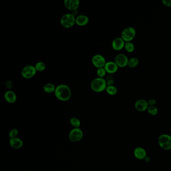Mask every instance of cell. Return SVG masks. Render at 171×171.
Here are the masks:
<instances>
[{"mask_svg": "<svg viewBox=\"0 0 171 171\" xmlns=\"http://www.w3.org/2000/svg\"><path fill=\"white\" fill-rule=\"evenodd\" d=\"M54 94L56 98L59 101L67 102L71 98V91L67 85L61 84L56 86Z\"/></svg>", "mask_w": 171, "mask_h": 171, "instance_id": "obj_1", "label": "cell"}, {"mask_svg": "<svg viewBox=\"0 0 171 171\" xmlns=\"http://www.w3.org/2000/svg\"><path fill=\"white\" fill-rule=\"evenodd\" d=\"M91 87L92 90L97 93H100L106 91L107 87L106 79L101 77H96L92 80Z\"/></svg>", "mask_w": 171, "mask_h": 171, "instance_id": "obj_2", "label": "cell"}, {"mask_svg": "<svg viewBox=\"0 0 171 171\" xmlns=\"http://www.w3.org/2000/svg\"><path fill=\"white\" fill-rule=\"evenodd\" d=\"M76 17L72 13L64 14L60 19V23L65 28H71L75 24Z\"/></svg>", "mask_w": 171, "mask_h": 171, "instance_id": "obj_3", "label": "cell"}, {"mask_svg": "<svg viewBox=\"0 0 171 171\" xmlns=\"http://www.w3.org/2000/svg\"><path fill=\"white\" fill-rule=\"evenodd\" d=\"M136 30L133 27H128L123 30L120 37L124 40L125 42H131L135 38Z\"/></svg>", "mask_w": 171, "mask_h": 171, "instance_id": "obj_4", "label": "cell"}, {"mask_svg": "<svg viewBox=\"0 0 171 171\" xmlns=\"http://www.w3.org/2000/svg\"><path fill=\"white\" fill-rule=\"evenodd\" d=\"M158 143L162 149L171 150V136L168 134H162L159 136Z\"/></svg>", "mask_w": 171, "mask_h": 171, "instance_id": "obj_5", "label": "cell"}, {"mask_svg": "<svg viewBox=\"0 0 171 171\" xmlns=\"http://www.w3.org/2000/svg\"><path fill=\"white\" fill-rule=\"evenodd\" d=\"M37 70L34 66L29 65L25 66L21 70V75L25 79H30L35 75Z\"/></svg>", "mask_w": 171, "mask_h": 171, "instance_id": "obj_6", "label": "cell"}, {"mask_svg": "<svg viewBox=\"0 0 171 171\" xmlns=\"http://www.w3.org/2000/svg\"><path fill=\"white\" fill-rule=\"evenodd\" d=\"M129 59L124 54H118L114 58V62L119 67L124 68L128 66Z\"/></svg>", "mask_w": 171, "mask_h": 171, "instance_id": "obj_7", "label": "cell"}, {"mask_svg": "<svg viewBox=\"0 0 171 171\" xmlns=\"http://www.w3.org/2000/svg\"><path fill=\"white\" fill-rule=\"evenodd\" d=\"M83 132L80 128H74L71 130L69 135V140L73 142L80 141L83 138Z\"/></svg>", "mask_w": 171, "mask_h": 171, "instance_id": "obj_8", "label": "cell"}, {"mask_svg": "<svg viewBox=\"0 0 171 171\" xmlns=\"http://www.w3.org/2000/svg\"><path fill=\"white\" fill-rule=\"evenodd\" d=\"M92 64L97 68L104 67L106 65V59L104 56L101 54H96L92 58Z\"/></svg>", "mask_w": 171, "mask_h": 171, "instance_id": "obj_9", "label": "cell"}, {"mask_svg": "<svg viewBox=\"0 0 171 171\" xmlns=\"http://www.w3.org/2000/svg\"><path fill=\"white\" fill-rule=\"evenodd\" d=\"M135 109L139 112H145L148 109L149 105L148 101L144 99H138L135 104Z\"/></svg>", "mask_w": 171, "mask_h": 171, "instance_id": "obj_10", "label": "cell"}, {"mask_svg": "<svg viewBox=\"0 0 171 171\" xmlns=\"http://www.w3.org/2000/svg\"><path fill=\"white\" fill-rule=\"evenodd\" d=\"M125 42L121 37H117L113 40L112 47L115 51H120L124 48Z\"/></svg>", "mask_w": 171, "mask_h": 171, "instance_id": "obj_11", "label": "cell"}, {"mask_svg": "<svg viewBox=\"0 0 171 171\" xmlns=\"http://www.w3.org/2000/svg\"><path fill=\"white\" fill-rule=\"evenodd\" d=\"M64 5L65 7L70 11H76L80 6L79 0H65Z\"/></svg>", "mask_w": 171, "mask_h": 171, "instance_id": "obj_12", "label": "cell"}, {"mask_svg": "<svg viewBox=\"0 0 171 171\" xmlns=\"http://www.w3.org/2000/svg\"><path fill=\"white\" fill-rule=\"evenodd\" d=\"M104 69L107 71V73L109 74H113L116 73L119 69V67L115 63L114 61H109L107 62L104 66Z\"/></svg>", "mask_w": 171, "mask_h": 171, "instance_id": "obj_13", "label": "cell"}, {"mask_svg": "<svg viewBox=\"0 0 171 171\" xmlns=\"http://www.w3.org/2000/svg\"><path fill=\"white\" fill-rule=\"evenodd\" d=\"M134 155L138 160H144L146 157V152L142 147H137L134 151Z\"/></svg>", "mask_w": 171, "mask_h": 171, "instance_id": "obj_14", "label": "cell"}, {"mask_svg": "<svg viewBox=\"0 0 171 171\" xmlns=\"http://www.w3.org/2000/svg\"><path fill=\"white\" fill-rule=\"evenodd\" d=\"M5 100L10 103H14L17 101L16 94L12 91H8L4 94Z\"/></svg>", "mask_w": 171, "mask_h": 171, "instance_id": "obj_15", "label": "cell"}, {"mask_svg": "<svg viewBox=\"0 0 171 171\" xmlns=\"http://www.w3.org/2000/svg\"><path fill=\"white\" fill-rule=\"evenodd\" d=\"M89 21V18L86 15H80L76 17L75 24L79 26H86Z\"/></svg>", "mask_w": 171, "mask_h": 171, "instance_id": "obj_16", "label": "cell"}, {"mask_svg": "<svg viewBox=\"0 0 171 171\" xmlns=\"http://www.w3.org/2000/svg\"><path fill=\"white\" fill-rule=\"evenodd\" d=\"M10 146L14 149H19L21 148L23 145L22 141L18 138H12L10 140Z\"/></svg>", "mask_w": 171, "mask_h": 171, "instance_id": "obj_17", "label": "cell"}, {"mask_svg": "<svg viewBox=\"0 0 171 171\" xmlns=\"http://www.w3.org/2000/svg\"><path fill=\"white\" fill-rule=\"evenodd\" d=\"M56 87L52 83H47L44 85L43 87V90L46 93L48 94L54 93Z\"/></svg>", "mask_w": 171, "mask_h": 171, "instance_id": "obj_18", "label": "cell"}, {"mask_svg": "<svg viewBox=\"0 0 171 171\" xmlns=\"http://www.w3.org/2000/svg\"><path fill=\"white\" fill-rule=\"evenodd\" d=\"M139 64V60L136 57H132L129 59L128 66L130 68H134L138 66Z\"/></svg>", "mask_w": 171, "mask_h": 171, "instance_id": "obj_19", "label": "cell"}, {"mask_svg": "<svg viewBox=\"0 0 171 171\" xmlns=\"http://www.w3.org/2000/svg\"><path fill=\"white\" fill-rule=\"evenodd\" d=\"M106 91L110 96H114L118 93V89L114 86H107Z\"/></svg>", "mask_w": 171, "mask_h": 171, "instance_id": "obj_20", "label": "cell"}, {"mask_svg": "<svg viewBox=\"0 0 171 171\" xmlns=\"http://www.w3.org/2000/svg\"><path fill=\"white\" fill-rule=\"evenodd\" d=\"M124 48L125 49V51L128 53H132L135 50V47L134 44L131 42H125Z\"/></svg>", "mask_w": 171, "mask_h": 171, "instance_id": "obj_21", "label": "cell"}, {"mask_svg": "<svg viewBox=\"0 0 171 171\" xmlns=\"http://www.w3.org/2000/svg\"><path fill=\"white\" fill-rule=\"evenodd\" d=\"M34 66H35L37 71H39V72H41V71L44 70L46 67V64L43 61H39Z\"/></svg>", "mask_w": 171, "mask_h": 171, "instance_id": "obj_22", "label": "cell"}, {"mask_svg": "<svg viewBox=\"0 0 171 171\" xmlns=\"http://www.w3.org/2000/svg\"><path fill=\"white\" fill-rule=\"evenodd\" d=\"M70 122L71 124L74 128H79V127L80 126V119L75 117L71 118Z\"/></svg>", "mask_w": 171, "mask_h": 171, "instance_id": "obj_23", "label": "cell"}, {"mask_svg": "<svg viewBox=\"0 0 171 171\" xmlns=\"http://www.w3.org/2000/svg\"><path fill=\"white\" fill-rule=\"evenodd\" d=\"M107 86H114V78L113 74H109L107 76L106 78Z\"/></svg>", "mask_w": 171, "mask_h": 171, "instance_id": "obj_24", "label": "cell"}, {"mask_svg": "<svg viewBox=\"0 0 171 171\" xmlns=\"http://www.w3.org/2000/svg\"><path fill=\"white\" fill-rule=\"evenodd\" d=\"M147 111L150 115L153 116L156 115L158 113V109L156 106H149Z\"/></svg>", "mask_w": 171, "mask_h": 171, "instance_id": "obj_25", "label": "cell"}, {"mask_svg": "<svg viewBox=\"0 0 171 171\" xmlns=\"http://www.w3.org/2000/svg\"><path fill=\"white\" fill-rule=\"evenodd\" d=\"M97 73L98 77L104 78L107 74V71L104 67H102L97 69Z\"/></svg>", "mask_w": 171, "mask_h": 171, "instance_id": "obj_26", "label": "cell"}, {"mask_svg": "<svg viewBox=\"0 0 171 171\" xmlns=\"http://www.w3.org/2000/svg\"><path fill=\"white\" fill-rule=\"evenodd\" d=\"M18 134V130L17 129H12L9 133V136H10V139L16 138Z\"/></svg>", "mask_w": 171, "mask_h": 171, "instance_id": "obj_27", "label": "cell"}, {"mask_svg": "<svg viewBox=\"0 0 171 171\" xmlns=\"http://www.w3.org/2000/svg\"><path fill=\"white\" fill-rule=\"evenodd\" d=\"M162 2L165 6L168 7H171V0H162Z\"/></svg>", "mask_w": 171, "mask_h": 171, "instance_id": "obj_28", "label": "cell"}, {"mask_svg": "<svg viewBox=\"0 0 171 171\" xmlns=\"http://www.w3.org/2000/svg\"><path fill=\"white\" fill-rule=\"evenodd\" d=\"M149 106H155L156 104L157 101L155 99H151L148 101Z\"/></svg>", "mask_w": 171, "mask_h": 171, "instance_id": "obj_29", "label": "cell"}, {"mask_svg": "<svg viewBox=\"0 0 171 171\" xmlns=\"http://www.w3.org/2000/svg\"><path fill=\"white\" fill-rule=\"evenodd\" d=\"M6 86L8 89H10L13 86L12 82L11 81H8L6 83Z\"/></svg>", "mask_w": 171, "mask_h": 171, "instance_id": "obj_30", "label": "cell"}]
</instances>
